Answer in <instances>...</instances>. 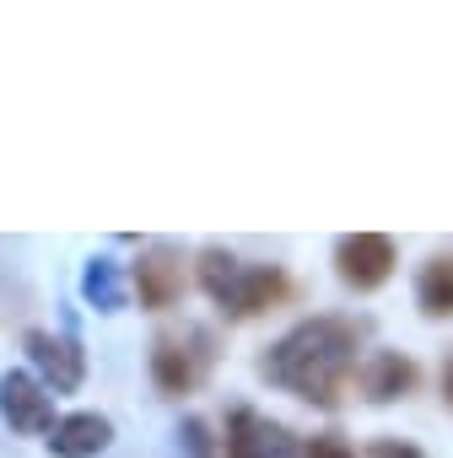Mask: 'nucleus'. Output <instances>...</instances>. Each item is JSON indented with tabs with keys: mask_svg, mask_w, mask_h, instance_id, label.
Segmentation results:
<instances>
[{
	"mask_svg": "<svg viewBox=\"0 0 453 458\" xmlns=\"http://www.w3.org/2000/svg\"><path fill=\"white\" fill-rule=\"evenodd\" d=\"M351 367H356V324H346V318H335V313L297 324V329H292L286 340H276L270 356L260 361V372H265L270 383H281V388H292L297 399L324 404V410L340 399Z\"/></svg>",
	"mask_w": 453,
	"mask_h": 458,
	"instance_id": "obj_1",
	"label": "nucleus"
},
{
	"mask_svg": "<svg viewBox=\"0 0 453 458\" xmlns=\"http://www.w3.org/2000/svg\"><path fill=\"white\" fill-rule=\"evenodd\" d=\"M200 286L210 292V302H221V313L233 318H254L270 302L286 297V276L276 265H244L226 249H205L200 254Z\"/></svg>",
	"mask_w": 453,
	"mask_h": 458,
	"instance_id": "obj_2",
	"label": "nucleus"
},
{
	"mask_svg": "<svg viewBox=\"0 0 453 458\" xmlns=\"http://www.w3.org/2000/svg\"><path fill=\"white\" fill-rule=\"evenodd\" d=\"M205 361H210V340H205L200 329H189V335H162L157 351H151V377H157L162 394H189V388L200 383Z\"/></svg>",
	"mask_w": 453,
	"mask_h": 458,
	"instance_id": "obj_3",
	"label": "nucleus"
},
{
	"mask_svg": "<svg viewBox=\"0 0 453 458\" xmlns=\"http://www.w3.org/2000/svg\"><path fill=\"white\" fill-rule=\"evenodd\" d=\"M335 265H340V281H346V286L378 292V286L394 276V243H389L383 233H351V238H340Z\"/></svg>",
	"mask_w": 453,
	"mask_h": 458,
	"instance_id": "obj_4",
	"label": "nucleus"
},
{
	"mask_svg": "<svg viewBox=\"0 0 453 458\" xmlns=\"http://www.w3.org/2000/svg\"><path fill=\"white\" fill-rule=\"evenodd\" d=\"M0 415H6L12 431H22V437L55 431V404H49L44 383H33L28 372H6V377H0Z\"/></svg>",
	"mask_w": 453,
	"mask_h": 458,
	"instance_id": "obj_5",
	"label": "nucleus"
},
{
	"mask_svg": "<svg viewBox=\"0 0 453 458\" xmlns=\"http://www.w3.org/2000/svg\"><path fill=\"white\" fill-rule=\"evenodd\" d=\"M226 458H297V437L254 410H238L226 426Z\"/></svg>",
	"mask_w": 453,
	"mask_h": 458,
	"instance_id": "obj_6",
	"label": "nucleus"
},
{
	"mask_svg": "<svg viewBox=\"0 0 453 458\" xmlns=\"http://www.w3.org/2000/svg\"><path fill=\"white\" fill-rule=\"evenodd\" d=\"M28 356H33V367L44 372V383H49L55 394H71V388L81 383V372H87L81 351H76L71 340L44 335V329H33V335H28Z\"/></svg>",
	"mask_w": 453,
	"mask_h": 458,
	"instance_id": "obj_7",
	"label": "nucleus"
},
{
	"mask_svg": "<svg viewBox=\"0 0 453 458\" xmlns=\"http://www.w3.org/2000/svg\"><path fill=\"white\" fill-rule=\"evenodd\" d=\"M108 442H114V426H108L103 415H65V420H55V431H49L55 458H98Z\"/></svg>",
	"mask_w": 453,
	"mask_h": 458,
	"instance_id": "obj_8",
	"label": "nucleus"
},
{
	"mask_svg": "<svg viewBox=\"0 0 453 458\" xmlns=\"http://www.w3.org/2000/svg\"><path fill=\"white\" fill-rule=\"evenodd\" d=\"M362 388H367L372 404H394V399H405L415 388V361L399 356V351H378L367 361V372H362Z\"/></svg>",
	"mask_w": 453,
	"mask_h": 458,
	"instance_id": "obj_9",
	"label": "nucleus"
},
{
	"mask_svg": "<svg viewBox=\"0 0 453 458\" xmlns=\"http://www.w3.org/2000/svg\"><path fill=\"white\" fill-rule=\"evenodd\" d=\"M135 286H141V302L146 308H167L184 286V265L173 249H151L141 265H135Z\"/></svg>",
	"mask_w": 453,
	"mask_h": 458,
	"instance_id": "obj_10",
	"label": "nucleus"
},
{
	"mask_svg": "<svg viewBox=\"0 0 453 458\" xmlns=\"http://www.w3.org/2000/svg\"><path fill=\"white\" fill-rule=\"evenodd\" d=\"M415 302H421L426 318H453V254H437V259L421 265Z\"/></svg>",
	"mask_w": 453,
	"mask_h": 458,
	"instance_id": "obj_11",
	"label": "nucleus"
},
{
	"mask_svg": "<svg viewBox=\"0 0 453 458\" xmlns=\"http://www.w3.org/2000/svg\"><path fill=\"white\" fill-rule=\"evenodd\" d=\"M81 292H87L92 308L119 313V308H124V276H119V265H114V259H92L87 276H81Z\"/></svg>",
	"mask_w": 453,
	"mask_h": 458,
	"instance_id": "obj_12",
	"label": "nucleus"
},
{
	"mask_svg": "<svg viewBox=\"0 0 453 458\" xmlns=\"http://www.w3.org/2000/svg\"><path fill=\"white\" fill-rule=\"evenodd\" d=\"M173 458H210V431H205V420H184L178 431H173Z\"/></svg>",
	"mask_w": 453,
	"mask_h": 458,
	"instance_id": "obj_13",
	"label": "nucleus"
},
{
	"mask_svg": "<svg viewBox=\"0 0 453 458\" xmlns=\"http://www.w3.org/2000/svg\"><path fill=\"white\" fill-rule=\"evenodd\" d=\"M367 458H421V447H410V442H394V437H378V442L367 447Z\"/></svg>",
	"mask_w": 453,
	"mask_h": 458,
	"instance_id": "obj_14",
	"label": "nucleus"
},
{
	"mask_svg": "<svg viewBox=\"0 0 453 458\" xmlns=\"http://www.w3.org/2000/svg\"><path fill=\"white\" fill-rule=\"evenodd\" d=\"M308 458H351V447H346V442H335V437H313Z\"/></svg>",
	"mask_w": 453,
	"mask_h": 458,
	"instance_id": "obj_15",
	"label": "nucleus"
},
{
	"mask_svg": "<svg viewBox=\"0 0 453 458\" xmlns=\"http://www.w3.org/2000/svg\"><path fill=\"white\" fill-rule=\"evenodd\" d=\"M442 394H448V404H453V361H448V372H442Z\"/></svg>",
	"mask_w": 453,
	"mask_h": 458,
	"instance_id": "obj_16",
	"label": "nucleus"
}]
</instances>
